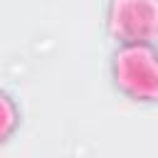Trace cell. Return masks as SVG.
Masks as SVG:
<instances>
[{
  "mask_svg": "<svg viewBox=\"0 0 158 158\" xmlns=\"http://www.w3.org/2000/svg\"><path fill=\"white\" fill-rule=\"evenodd\" d=\"M116 86L136 101H158V52L148 42H123L111 62Z\"/></svg>",
  "mask_w": 158,
  "mask_h": 158,
  "instance_id": "obj_1",
  "label": "cell"
},
{
  "mask_svg": "<svg viewBox=\"0 0 158 158\" xmlns=\"http://www.w3.org/2000/svg\"><path fill=\"white\" fill-rule=\"evenodd\" d=\"M109 27L123 42H151L158 35V0H111Z\"/></svg>",
  "mask_w": 158,
  "mask_h": 158,
  "instance_id": "obj_2",
  "label": "cell"
},
{
  "mask_svg": "<svg viewBox=\"0 0 158 158\" xmlns=\"http://www.w3.org/2000/svg\"><path fill=\"white\" fill-rule=\"evenodd\" d=\"M15 123H17V109L10 101V96L0 91V141H5L12 133Z\"/></svg>",
  "mask_w": 158,
  "mask_h": 158,
  "instance_id": "obj_3",
  "label": "cell"
}]
</instances>
